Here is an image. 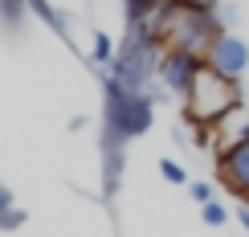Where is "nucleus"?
<instances>
[{"label": "nucleus", "mask_w": 249, "mask_h": 237, "mask_svg": "<svg viewBox=\"0 0 249 237\" xmlns=\"http://www.w3.org/2000/svg\"><path fill=\"white\" fill-rule=\"evenodd\" d=\"M102 94H107V110H102V119H107V143L110 147H123V143L139 139L151 131V98L147 94H131V90H123L110 74H102Z\"/></svg>", "instance_id": "f257e3e1"}, {"label": "nucleus", "mask_w": 249, "mask_h": 237, "mask_svg": "<svg viewBox=\"0 0 249 237\" xmlns=\"http://www.w3.org/2000/svg\"><path fill=\"white\" fill-rule=\"evenodd\" d=\"M221 33H225L221 17H216L209 4H196V0H172V17H168V25H163V41H168L172 49L204 54Z\"/></svg>", "instance_id": "f03ea898"}, {"label": "nucleus", "mask_w": 249, "mask_h": 237, "mask_svg": "<svg viewBox=\"0 0 249 237\" xmlns=\"http://www.w3.org/2000/svg\"><path fill=\"white\" fill-rule=\"evenodd\" d=\"M237 107H241V98H237V82L213 74V70H204V74L196 78V86H192V94H188V115L196 123H204V127L221 123Z\"/></svg>", "instance_id": "7ed1b4c3"}, {"label": "nucleus", "mask_w": 249, "mask_h": 237, "mask_svg": "<svg viewBox=\"0 0 249 237\" xmlns=\"http://www.w3.org/2000/svg\"><path fill=\"white\" fill-rule=\"evenodd\" d=\"M204 54H192V49H163V57H160V70H155V78L163 82V90H172V94H180V98H188L192 94V86H196V78L204 74Z\"/></svg>", "instance_id": "20e7f679"}, {"label": "nucleus", "mask_w": 249, "mask_h": 237, "mask_svg": "<svg viewBox=\"0 0 249 237\" xmlns=\"http://www.w3.org/2000/svg\"><path fill=\"white\" fill-rule=\"evenodd\" d=\"M204 66H209L213 74L237 82V78L249 70V41H241L237 33H229V29H225V33L216 37L209 49H204Z\"/></svg>", "instance_id": "39448f33"}, {"label": "nucleus", "mask_w": 249, "mask_h": 237, "mask_svg": "<svg viewBox=\"0 0 249 237\" xmlns=\"http://www.w3.org/2000/svg\"><path fill=\"white\" fill-rule=\"evenodd\" d=\"M221 180L229 184L241 201H249V139H241L237 147H229L221 156Z\"/></svg>", "instance_id": "423d86ee"}, {"label": "nucleus", "mask_w": 249, "mask_h": 237, "mask_svg": "<svg viewBox=\"0 0 249 237\" xmlns=\"http://www.w3.org/2000/svg\"><path fill=\"white\" fill-rule=\"evenodd\" d=\"M213 131H216V147H221V156H225L229 147H237L241 139H249V115L237 107V110H229L221 123H213Z\"/></svg>", "instance_id": "0eeeda50"}, {"label": "nucleus", "mask_w": 249, "mask_h": 237, "mask_svg": "<svg viewBox=\"0 0 249 237\" xmlns=\"http://www.w3.org/2000/svg\"><path fill=\"white\" fill-rule=\"evenodd\" d=\"M29 13L41 17V20H45V25L53 29L57 37H66V41H70V20H61V17H57V8L49 4V0H29Z\"/></svg>", "instance_id": "6e6552de"}, {"label": "nucleus", "mask_w": 249, "mask_h": 237, "mask_svg": "<svg viewBox=\"0 0 249 237\" xmlns=\"http://www.w3.org/2000/svg\"><path fill=\"white\" fill-rule=\"evenodd\" d=\"M29 13V0H0V25L8 29V33H17L20 20Z\"/></svg>", "instance_id": "1a4fd4ad"}, {"label": "nucleus", "mask_w": 249, "mask_h": 237, "mask_svg": "<svg viewBox=\"0 0 249 237\" xmlns=\"http://www.w3.org/2000/svg\"><path fill=\"white\" fill-rule=\"evenodd\" d=\"M20 221H25V213H20L17 204H13V192L0 184V229H17Z\"/></svg>", "instance_id": "9d476101"}, {"label": "nucleus", "mask_w": 249, "mask_h": 237, "mask_svg": "<svg viewBox=\"0 0 249 237\" xmlns=\"http://www.w3.org/2000/svg\"><path fill=\"white\" fill-rule=\"evenodd\" d=\"M119 54H115V41H110L107 33H94V45H90V61L94 66H110Z\"/></svg>", "instance_id": "9b49d317"}, {"label": "nucleus", "mask_w": 249, "mask_h": 237, "mask_svg": "<svg viewBox=\"0 0 249 237\" xmlns=\"http://www.w3.org/2000/svg\"><path fill=\"white\" fill-rule=\"evenodd\" d=\"M200 217H204L209 229H221V225H229V209H225V204H216V201H209V204L200 209Z\"/></svg>", "instance_id": "f8f14e48"}, {"label": "nucleus", "mask_w": 249, "mask_h": 237, "mask_svg": "<svg viewBox=\"0 0 249 237\" xmlns=\"http://www.w3.org/2000/svg\"><path fill=\"white\" fill-rule=\"evenodd\" d=\"M160 172H163V180H168V184H188V172H184L176 160H160Z\"/></svg>", "instance_id": "ddd939ff"}, {"label": "nucleus", "mask_w": 249, "mask_h": 237, "mask_svg": "<svg viewBox=\"0 0 249 237\" xmlns=\"http://www.w3.org/2000/svg\"><path fill=\"white\" fill-rule=\"evenodd\" d=\"M188 192H192V201H200V204H209V201H213V184H204V180H192V184H188Z\"/></svg>", "instance_id": "4468645a"}, {"label": "nucleus", "mask_w": 249, "mask_h": 237, "mask_svg": "<svg viewBox=\"0 0 249 237\" xmlns=\"http://www.w3.org/2000/svg\"><path fill=\"white\" fill-rule=\"evenodd\" d=\"M237 221H241V225H245V233H249V209H241V213H237Z\"/></svg>", "instance_id": "2eb2a0df"}, {"label": "nucleus", "mask_w": 249, "mask_h": 237, "mask_svg": "<svg viewBox=\"0 0 249 237\" xmlns=\"http://www.w3.org/2000/svg\"><path fill=\"white\" fill-rule=\"evenodd\" d=\"M196 4H209V8H216V4H221V0H196Z\"/></svg>", "instance_id": "dca6fc26"}]
</instances>
